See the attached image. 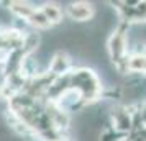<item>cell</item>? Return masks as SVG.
<instances>
[{"instance_id":"obj_1","label":"cell","mask_w":146,"mask_h":141,"mask_svg":"<svg viewBox=\"0 0 146 141\" xmlns=\"http://www.w3.org/2000/svg\"><path fill=\"white\" fill-rule=\"evenodd\" d=\"M71 90L79 95L84 105H90L104 95L102 81L95 71L89 67H77L71 71Z\"/></svg>"},{"instance_id":"obj_2","label":"cell","mask_w":146,"mask_h":141,"mask_svg":"<svg viewBox=\"0 0 146 141\" xmlns=\"http://www.w3.org/2000/svg\"><path fill=\"white\" fill-rule=\"evenodd\" d=\"M128 28H130V25L118 21V26L110 33L108 40H107V53H108V58H110L113 66L126 61L130 56V53H128V49H130V46H128Z\"/></svg>"},{"instance_id":"obj_3","label":"cell","mask_w":146,"mask_h":141,"mask_svg":"<svg viewBox=\"0 0 146 141\" xmlns=\"http://www.w3.org/2000/svg\"><path fill=\"white\" fill-rule=\"evenodd\" d=\"M110 118H112V128L117 130L118 133H123L128 136L133 131V115H131V108L128 105L121 103V105L113 107Z\"/></svg>"},{"instance_id":"obj_4","label":"cell","mask_w":146,"mask_h":141,"mask_svg":"<svg viewBox=\"0 0 146 141\" xmlns=\"http://www.w3.org/2000/svg\"><path fill=\"white\" fill-rule=\"evenodd\" d=\"M66 15L69 20H72L74 23H86V21H90L95 15V7L90 2H72L69 3V7L66 10Z\"/></svg>"},{"instance_id":"obj_5","label":"cell","mask_w":146,"mask_h":141,"mask_svg":"<svg viewBox=\"0 0 146 141\" xmlns=\"http://www.w3.org/2000/svg\"><path fill=\"white\" fill-rule=\"evenodd\" d=\"M72 61H71V56L66 53V51H56V53L51 56V61H49V72L56 77H61L64 74H69L72 71Z\"/></svg>"},{"instance_id":"obj_6","label":"cell","mask_w":146,"mask_h":141,"mask_svg":"<svg viewBox=\"0 0 146 141\" xmlns=\"http://www.w3.org/2000/svg\"><path fill=\"white\" fill-rule=\"evenodd\" d=\"M8 12L13 15V18H20V20L28 21L30 17L33 15V12L38 7H35L30 2H21V0H13V2H5Z\"/></svg>"},{"instance_id":"obj_7","label":"cell","mask_w":146,"mask_h":141,"mask_svg":"<svg viewBox=\"0 0 146 141\" xmlns=\"http://www.w3.org/2000/svg\"><path fill=\"white\" fill-rule=\"evenodd\" d=\"M41 12L44 13V17H46L48 20H49V23L53 25V26H56V25H61L62 23V20H64V10L56 3V2H44L43 5H41Z\"/></svg>"},{"instance_id":"obj_8","label":"cell","mask_w":146,"mask_h":141,"mask_svg":"<svg viewBox=\"0 0 146 141\" xmlns=\"http://www.w3.org/2000/svg\"><path fill=\"white\" fill-rule=\"evenodd\" d=\"M146 72V54H130L128 56V74H143Z\"/></svg>"},{"instance_id":"obj_9","label":"cell","mask_w":146,"mask_h":141,"mask_svg":"<svg viewBox=\"0 0 146 141\" xmlns=\"http://www.w3.org/2000/svg\"><path fill=\"white\" fill-rule=\"evenodd\" d=\"M28 25H30L31 28H35V30H38V31H46V30H51V28H53V25H51L49 20L44 17V13L41 12L40 7L36 8V10L33 12V15L30 17Z\"/></svg>"}]
</instances>
